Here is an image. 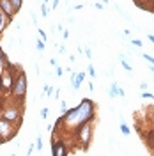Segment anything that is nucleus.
<instances>
[{"instance_id": "1a4fd4ad", "label": "nucleus", "mask_w": 154, "mask_h": 156, "mask_svg": "<svg viewBox=\"0 0 154 156\" xmlns=\"http://www.w3.org/2000/svg\"><path fill=\"white\" fill-rule=\"evenodd\" d=\"M4 119H7V121H16L18 119V112L16 110H5V114H4Z\"/></svg>"}, {"instance_id": "dca6fc26", "label": "nucleus", "mask_w": 154, "mask_h": 156, "mask_svg": "<svg viewBox=\"0 0 154 156\" xmlns=\"http://www.w3.org/2000/svg\"><path fill=\"white\" fill-rule=\"evenodd\" d=\"M36 147H37L39 151H41V149H43V136H41V135L37 136V144H36Z\"/></svg>"}, {"instance_id": "4be33fe9", "label": "nucleus", "mask_w": 154, "mask_h": 156, "mask_svg": "<svg viewBox=\"0 0 154 156\" xmlns=\"http://www.w3.org/2000/svg\"><path fill=\"white\" fill-rule=\"evenodd\" d=\"M89 73H90L92 76H96V71H94V68H92V66H89Z\"/></svg>"}, {"instance_id": "412c9836", "label": "nucleus", "mask_w": 154, "mask_h": 156, "mask_svg": "<svg viewBox=\"0 0 154 156\" xmlns=\"http://www.w3.org/2000/svg\"><path fill=\"white\" fill-rule=\"evenodd\" d=\"M140 90H147V83H145V82L140 83Z\"/></svg>"}, {"instance_id": "9b49d317", "label": "nucleus", "mask_w": 154, "mask_h": 156, "mask_svg": "<svg viewBox=\"0 0 154 156\" xmlns=\"http://www.w3.org/2000/svg\"><path fill=\"white\" fill-rule=\"evenodd\" d=\"M2 85H4V89H7L11 85V76L9 75H5V76H4V82H2Z\"/></svg>"}, {"instance_id": "393cba45", "label": "nucleus", "mask_w": 154, "mask_h": 156, "mask_svg": "<svg viewBox=\"0 0 154 156\" xmlns=\"http://www.w3.org/2000/svg\"><path fill=\"white\" fill-rule=\"evenodd\" d=\"M83 53H85L87 57H90V55H92V53H90V50H89V48H85V51H83Z\"/></svg>"}, {"instance_id": "5701e85b", "label": "nucleus", "mask_w": 154, "mask_h": 156, "mask_svg": "<svg viewBox=\"0 0 154 156\" xmlns=\"http://www.w3.org/2000/svg\"><path fill=\"white\" fill-rule=\"evenodd\" d=\"M145 58H147V60H149V62H151V64H154V58L152 57H149V55H144Z\"/></svg>"}, {"instance_id": "20e7f679", "label": "nucleus", "mask_w": 154, "mask_h": 156, "mask_svg": "<svg viewBox=\"0 0 154 156\" xmlns=\"http://www.w3.org/2000/svg\"><path fill=\"white\" fill-rule=\"evenodd\" d=\"M0 9L4 14H7V18H12V14H14V9H12V5H11L9 0H0Z\"/></svg>"}, {"instance_id": "bb28decb", "label": "nucleus", "mask_w": 154, "mask_h": 156, "mask_svg": "<svg viewBox=\"0 0 154 156\" xmlns=\"http://www.w3.org/2000/svg\"><path fill=\"white\" fill-rule=\"evenodd\" d=\"M57 5H58V0H53V9H57Z\"/></svg>"}, {"instance_id": "0eeeda50", "label": "nucleus", "mask_w": 154, "mask_h": 156, "mask_svg": "<svg viewBox=\"0 0 154 156\" xmlns=\"http://www.w3.org/2000/svg\"><path fill=\"white\" fill-rule=\"evenodd\" d=\"M11 121L7 119H2L0 121V135H11Z\"/></svg>"}, {"instance_id": "6ab92c4d", "label": "nucleus", "mask_w": 154, "mask_h": 156, "mask_svg": "<svg viewBox=\"0 0 154 156\" xmlns=\"http://www.w3.org/2000/svg\"><path fill=\"white\" fill-rule=\"evenodd\" d=\"M39 36H41V39H43V41H46V39H48V37H46V32H44L43 29H39Z\"/></svg>"}, {"instance_id": "b1692460", "label": "nucleus", "mask_w": 154, "mask_h": 156, "mask_svg": "<svg viewBox=\"0 0 154 156\" xmlns=\"http://www.w3.org/2000/svg\"><path fill=\"white\" fill-rule=\"evenodd\" d=\"M96 9H99V11H101V9H103V4H99V2H96Z\"/></svg>"}, {"instance_id": "6e6552de", "label": "nucleus", "mask_w": 154, "mask_h": 156, "mask_svg": "<svg viewBox=\"0 0 154 156\" xmlns=\"http://www.w3.org/2000/svg\"><path fill=\"white\" fill-rule=\"evenodd\" d=\"M117 96L124 98V90H122V89L119 87V85H117L115 82H114V83L110 85V98H117Z\"/></svg>"}, {"instance_id": "39448f33", "label": "nucleus", "mask_w": 154, "mask_h": 156, "mask_svg": "<svg viewBox=\"0 0 154 156\" xmlns=\"http://www.w3.org/2000/svg\"><path fill=\"white\" fill-rule=\"evenodd\" d=\"M51 154H53V156H68L66 146H64L62 142H57V144H53V147H51Z\"/></svg>"}, {"instance_id": "9d476101", "label": "nucleus", "mask_w": 154, "mask_h": 156, "mask_svg": "<svg viewBox=\"0 0 154 156\" xmlns=\"http://www.w3.org/2000/svg\"><path fill=\"white\" fill-rule=\"evenodd\" d=\"M11 5H12V9H14V12L16 11H19V7H21V4H23V0H9Z\"/></svg>"}, {"instance_id": "7ed1b4c3", "label": "nucleus", "mask_w": 154, "mask_h": 156, "mask_svg": "<svg viewBox=\"0 0 154 156\" xmlns=\"http://www.w3.org/2000/svg\"><path fill=\"white\" fill-rule=\"evenodd\" d=\"M90 133H92V128H90V124H82L80 126V131H78V138H80V142L83 144V146H87L89 142H90Z\"/></svg>"}, {"instance_id": "2eb2a0df", "label": "nucleus", "mask_w": 154, "mask_h": 156, "mask_svg": "<svg viewBox=\"0 0 154 156\" xmlns=\"http://www.w3.org/2000/svg\"><path fill=\"white\" fill-rule=\"evenodd\" d=\"M41 14H43V16L48 14V9H46V4H44V2H41Z\"/></svg>"}, {"instance_id": "cd10ccee", "label": "nucleus", "mask_w": 154, "mask_h": 156, "mask_svg": "<svg viewBox=\"0 0 154 156\" xmlns=\"http://www.w3.org/2000/svg\"><path fill=\"white\" fill-rule=\"evenodd\" d=\"M149 69H151V71H152V73H154V66H149Z\"/></svg>"}, {"instance_id": "f03ea898", "label": "nucleus", "mask_w": 154, "mask_h": 156, "mask_svg": "<svg viewBox=\"0 0 154 156\" xmlns=\"http://www.w3.org/2000/svg\"><path fill=\"white\" fill-rule=\"evenodd\" d=\"M12 90H14V96L19 98V99L27 94V78H25V75H19L18 76V80L14 82Z\"/></svg>"}, {"instance_id": "ddd939ff", "label": "nucleus", "mask_w": 154, "mask_h": 156, "mask_svg": "<svg viewBox=\"0 0 154 156\" xmlns=\"http://www.w3.org/2000/svg\"><path fill=\"white\" fill-rule=\"evenodd\" d=\"M121 131H122L124 135H129V128H128L126 122H121Z\"/></svg>"}, {"instance_id": "aec40b11", "label": "nucleus", "mask_w": 154, "mask_h": 156, "mask_svg": "<svg viewBox=\"0 0 154 156\" xmlns=\"http://www.w3.org/2000/svg\"><path fill=\"white\" fill-rule=\"evenodd\" d=\"M46 115H48V110H46V108H43V110H41V117H43V119H46Z\"/></svg>"}, {"instance_id": "f3484780", "label": "nucleus", "mask_w": 154, "mask_h": 156, "mask_svg": "<svg viewBox=\"0 0 154 156\" xmlns=\"http://www.w3.org/2000/svg\"><path fill=\"white\" fill-rule=\"evenodd\" d=\"M5 27V23H4V12H2V9H0V30Z\"/></svg>"}, {"instance_id": "a878e982", "label": "nucleus", "mask_w": 154, "mask_h": 156, "mask_svg": "<svg viewBox=\"0 0 154 156\" xmlns=\"http://www.w3.org/2000/svg\"><path fill=\"white\" fill-rule=\"evenodd\" d=\"M147 37H149V41H151V43H154V34H149Z\"/></svg>"}, {"instance_id": "a211bd4d", "label": "nucleus", "mask_w": 154, "mask_h": 156, "mask_svg": "<svg viewBox=\"0 0 154 156\" xmlns=\"http://www.w3.org/2000/svg\"><path fill=\"white\" fill-rule=\"evenodd\" d=\"M142 98H147V99H151V98H154V94H151V92H147V90H144L142 94H140Z\"/></svg>"}, {"instance_id": "f8f14e48", "label": "nucleus", "mask_w": 154, "mask_h": 156, "mask_svg": "<svg viewBox=\"0 0 154 156\" xmlns=\"http://www.w3.org/2000/svg\"><path fill=\"white\" fill-rule=\"evenodd\" d=\"M36 46H37L39 51H44V41H41V39H37L36 41Z\"/></svg>"}, {"instance_id": "4468645a", "label": "nucleus", "mask_w": 154, "mask_h": 156, "mask_svg": "<svg viewBox=\"0 0 154 156\" xmlns=\"http://www.w3.org/2000/svg\"><path fill=\"white\" fill-rule=\"evenodd\" d=\"M121 60H122V68H124L126 71H129V73H131V71H133V68H131V66H129V64L124 60V57H121Z\"/></svg>"}, {"instance_id": "f257e3e1", "label": "nucleus", "mask_w": 154, "mask_h": 156, "mask_svg": "<svg viewBox=\"0 0 154 156\" xmlns=\"http://www.w3.org/2000/svg\"><path fill=\"white\" fill-rule=\"evenodd\" d=\"M94 117V103L90 101V99H83L82 103H80V107L73 108L71 112L66 110V122H68V126L71 128H80L83 122H89L90 119Z\"/></svg>"}, {"instance_id": "423d86ee", "label": "nucleus", "mask_w": 154, "mask_h": 156, "mask_svg": "<svg viewBox=\"0 0 154 156\" xmlns=\"http://www.w3.org/2000/svg\"><path fill=\"white\" fill-rule=\"evenodd\" d=\"M83 78H85V73H78V75H71V85L73 89H78L82 85V82H83Z\"/></svg>"}]
</instances>
